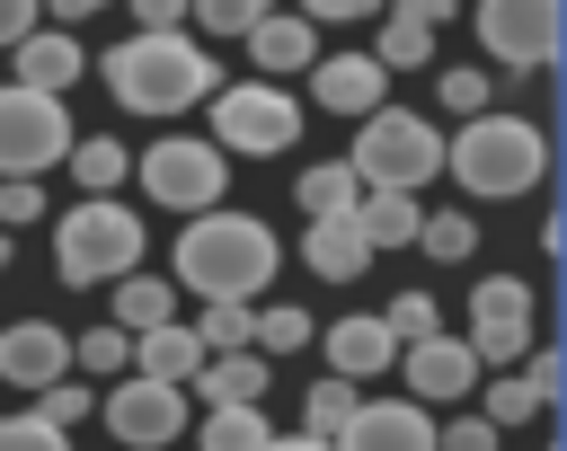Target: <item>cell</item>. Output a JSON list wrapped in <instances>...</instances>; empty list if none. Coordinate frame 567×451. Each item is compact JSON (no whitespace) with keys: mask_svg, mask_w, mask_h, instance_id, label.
Segmentation results:
<instances>
[{"mask_svg":"<svg viewBox=\"0 0 567 451\" xmlns=\"http://www.w3.org/2000/svg\"><path fill=\"white\" fill-rule=\"evenodd\" d=\"M275 265H284V248L257 212L213 203V212H186V230H177V283L195 301H257L275 283Z\"/></svg>","mask_w":567,"mask_h":451,"instance_id":"cell-1","label":"cell"},{"mask_svg":"<svg viewBox=\"0 0 567 451\" xmlns=\"http://www.w3.org/2000/svg\"><path fill=\"white\" fill-rule=\"evenodd\" d=\"M97 71H106L115 106H133V115H177V106L213 97V53L186 27H133Z\"/></svg>","mask_w":567,"mask_h":451,"instance_id":"cell-2","label":"cell"},{"mask_svg":"<svg viewBox=\"0 0 567 451\" xmlns=\"http://www.w3.org/2000/svg\"><path fill=\"white\" fill-rule=\"evenodd\" d=\"M443 168L470 186V195H532L540 186V168H549V141H540V124L532 115H470L452 141H443Z\"/></svg>","mask_w":567,"mask_h":451,"instance_id":"cell-3","label":"cell"},{"mask_svg":"<svg viewBox=\"0 0 567 451\" xmlns=\"http://www.w3.org/2000/svg\"><path fill=\"white\" fill-rule=\"evenodd\" d=\"M142 265V212H124L115 195H89L53 221V274L62 283H115Z\"/></svg>","mask_w":567,"mask_h":451,"instance_id":"cell-4","label":"cell"},{"mask_svg":"<svg viewBox=\"0 0 567 451\" xmlns=\"http://www.w3.org/2000/svg\"><path fill=\"white\" fill-rule=\"evenodd\" d=\"M346 168H354L363 186L425 195V177L443 168V133H434L425 115H408V106H372L363 133H354V150H346Z\"/></svg>","mask_w":567,"mask_h":451,"instance_id":"cell-5","label":"cell"},{"mask_svg":"<svg viewBox=\"0 0 567 451\" xmlns=\"http://www.w3.org/2000/svg\"><path fill=\"white\" fill-rule=\"evenodd\" d=\"M204 141L239 150V159H275V150L301 141V106L275 80H230V88H213V133Z\"/></svg>","mask_w":567,"mask_h":451,"instance_id":"cell-6","label":"cell"},{"mask_svg":"<svg viewBox=\"0 0 567 451\" xmlns=\"http://www.w3.org/2000/svg\"><path fill=\"white\" fill-rule=\"evenodd\" d=\"M142 195L159 212H213L230 195V150H213L204 133H168L142 150Z\"/></svg>","mask_w":567,"mask_h":451,"instance_id":"cell-7","label":"cell"},{"mask_svg":"<svg viewBox=\"0 0 567 451\" xmlns=\"http://www.w3.org/2000/svg\"><path fill=\"white\" fill-rule=\"evenodd\" d=\"M62 150H71V115H62V97L9 80V88H0V177H44Z\"/></svg>","mask_w":567,"mask_h":451,"instance_id":"cell-8","label":"cell"},{"mask_svg":"<svg viewBox=\"0 0 567 451\" xmlns=\"http://www.w3.org/2000/svg\"><path fill=\"white\" fill-rule=\"evenodd\" d=\"M478 44L496 71H549L558 62V0H478Z\"/></svg>","mask_w":567,"mask_h":451,"instance_id":"cell-9","label":"cell"},{"mask_svg":"<svg viewBox=\"0 0 567 451\" xmlns=\"http://www.w3.org/2000/svg\"><path fill=\"white\" fill-rule=\"evenodd\" d=\"M106 433H115L124 451H168V442L186 433V389H177V380H151V371L115 380V389H106Z\"/></svg>","mask_w":567,"mask_h":451,"instance_id":"cell-10","label":"cell"},{"mask_svg":"<svg viewBox=\"0 0 567 451\" xmlns=\"http://www.w3.org/2000/svg\"><path fill=\"white\" fill-rule=\"evenodd\" d=\"M470 354H478V371L496 363H523L532 354V283H514V274H487L478 292H470Z\"/></svg>","mask_w":567,"mask_h":451,"instance_id":"cell-11","label":"cell"},{"mask_svg":"<svg viewBox=\"0 0 567 451\" xmlns=\"http://www.w3.org/2000/svg\"><path fill=\"white\" fill-rule=\"evenodd\" d=\"M399 363H408L416 407H452V398H470V389H478V354H470V336L425 327V336H408V345H399Z\"/></svg>","mask_w":567,"mask_h":451,"instance_id":"cell-12","label":"cell"},{"mask_svg":"<svg viewBox=\"0 0 567 451\" xmlns=\"http://www.w3.org/2000/svg\"><path fill=\"white\" fill-rule=\"evenodd\" d=\"M337 451H434V416L416 407V398H354V416L328 433Z\"/></svg>","mask_w":567,"mask_h":451,"instance_id":"cell-13","label":"cell"},{"mask_svg":"<svg viewBox=\"0 0 567 451\" xmlns=\"http://www.w3.org/2000/svg\"><path fill=\"white\" fill-rule=\"evenodd\" d=\"M62 371H71V336H62L53 318H18V327H0V380L44 389V380H62Z\"/></svg>","mask_w":567,"mask_h":451,"instance_id":"cell-14","label":"cell"},{"mask_svg":"<svg viewBox=\"0 0 567 451\" xmlns=\"http://www.w3.org/2000/svg\"><path fill=\"white\" fill-rule=\"evenodd\" d=\"M9 62H18V88H44V97H62V88L89 71V53H80L71 27H27V35L9 44Z\"/></svg>","mask_w":567,"mask_h":451,"instance_id":"cell-15","label":"cell"},{"mask_svg":"<svg viewBox=\"0 0 567 451\" xmlns=\"http://www.w3.org/2000/svg\"><path fill=\"white\" fill-rule=\"evenodd\" d=\"M381 88H390V71H381L372 53H319V62H310V97H319L328 115H372Z\"/></svg>","mask_w":567,"mask_h":451,"instance_id":"cell-16","label":"cell"},{"mask_svg":"<svg viewBox=\"0 0 567 451\" xmlns=\"http://www.w3.org/2000/svg\"><path fill=\"white\" fill-rule=\"evenodd\" d=\"M301 256H310V274H328V283H354V274H372V239H363L346 212L310 221V230H301Z\"/></svg>","mask_w":567,"mask_h":451,"instance_id":"cell-17","label":"cell"},{"mask_svg":"<svg viewBox=\"0 0 567 451\" xmlns=\"http://www.w3.org/2000/svg\"><path fill=\"white\" fill-rule=\"evenodd\" d=\"M248 62H257V71H310V62H319V27L266 9V18L248 27Z\"/></svg>","mask_w":567,"mask_h":451,"instance_id":"cell-18","label":"cell"},{"mask_svg":"<svg viewBox=\"0 0 567 451\" xmlns=\"http://www.w3.org/2000/svg\"><path fill=\"white\" fill-rule=\"evenodd\" d=\"M319 345H328V363H337L346 380H372V371H390V363H399V336H390L381 318H337Z\"/></svg>","mask_w":567,"mask_h":451,"instance_id":"cell-19","label":"cell"},{"mask_svg":"<svg viewBox=\"0 0 567 451\" xmlns=\"http://www.w3.org/2000/svg\"><path fill=\"white\" fill-rule=\"evenodd\" d=\"M416 212H425L416 195H390V186H363L346 221H354V230L372 239V256H381V248H408V239H416Z\"/></svg>","mask_w":567,"mask_h":451,"instance_id":"cell-20","label":"cell"},{"mask_svg":"<svg viewBox=\"0 0 567 451\" xmlns=\"http://www.w3.org/2000/svg\"><path fill=\"white\" fill-rule=\"evenodd\" d=\"M186 389H195L204 407H213V398H266V354H257V345H239V354H204Z\"/></svg>","mask_w":567,"mask_h":451,"instance_id":"cell-21","label":"cell"},{"mask_svg":"<svg viewBox=\"0 0 567 451\" xmlns=\"http://www.w3.org/2000/svg\"><path fill=\"white\" fill-rule=\"evenodd\" d=\"M266 416H257V398H213L204 407V424H195V451H266Z\"/></svg>","mask_w":567,"mask_h":451,"instance_id":"cell-22","label":"cell"},{"mask_svg":"<svg viewBox=\"0 0 567 451\" xmlns=\"http://www.w3.org/2000/svg\"><path fill=\"white\" fill-rule=\"evenodd\" d=\"M71 177H80V195H115L124 177H133V150L124 141H106V133H71Z\"/></svg>","mask_w":567,"mask_h":451,"instance_id":"cell-23","label":"cell"},{"mask_svg":"<svg viewBox=\"0 0 567 451\" xmlns=\"http://www.w3.org/2000/svg\"><path fill=\"white\" fill-rule=\"evenodd\" d=\"M133 354H142V371H151V380H177V389H186V380H195V363H204L195 327H177V318L142 327V345H133Z\"/></svg>","mask_w":567,"mask_h":451,"instance_id":"cell-24","label":"cell"},{"mask_svg":"<svg viewBox=\"0 0 567 451\" xmlns=\"http://www.w3.org/2000/svg\"><path fill=\"white\" fill-rule=\"evenodd\" d=\"M159 318H177V283H151L142 265H133V274H115V327H124V336H142V327H159Z\"/></svg>","mask_w":567,"mask_h":451,"instance_id":"cell-25","label":"cell"},{"mask_svg":"<svg viewBox=\"0 0 567 451\" xmlns=\"http://www.w3.org/2000/svg\"><path fill=\"white\" fill-rule=\"evenodd\" d=\"M354 195H363V177H354L346 159H319V168H301V212H310V221H328V212H354Z\"/></svg>","mask_w":567,"mask_h":451,"instance_id":"cell-26","label":"cell"},{"mask_svg":"<svg viewBox=\"0 0 567 451\" xmlns=\"http://www.w3.org/2000/svg\"><path fill=\"white\" fill-rule=\"evenodd\" d=\"M425 53H434V27L390 9V18H381V44H372V62H381V71H425Z\"/></svg>","mask_w":567,"mask_h":451,"instance_id":"cell-27","label":"cell"},{"mask_svg":"<svg viewBox=\"0 0 567 451\" xmlns=\"http://www.w3.org/2000/svg\"><path fill=\"white\" fill-rule=\"evenodd\" d=\"M408 248H425V256L461 265V256L478 248V221H470V212H416V239H408Z\"/></svg>","mask_w":567,"mask_h":451,"instance_id":"cell-28","label":"cell"},{"mask_svg":"<svg viewBox=\"0 0 567 451\" xmlns=\"http://www.w3.org/2000/svg\"><path fill=\"white\" fill-rule=\"evenodd\" d=\"M248 310H257V301H204L195 345H204V354H239V345H248Z\"/></svg>","mask_w":567,"mask_h":451,"instance_id":"cell-29","label":"cell"},{"mask_svg":"<svg viewBox=\"0 0 567 451\" xmlns=\"http://www.w3.org/2000/svg\"><path fill=\"white\" fill-rule=\"evenodd\" d=\"M319 327L292 310V301H275V310H248V345H266V354H292V345H310Z\"/></svg>","mask_w":567,"mask_h":451,"instance_id":"cell-30","label":"cell"},{"mask_svg":"<svg viewBox=\"0 0 567 451\" xmlns=\"http://www.w3.org/2000/svg\"><path fill=\"white\" fill-rule=\"evenodd\" d=\"M346 416H354V380H346V371H328V380L301 398V424H310V433H337Z\"/></svg>","mask_w":567,"mask_h":451,"instance_id":"cell-31","label":"cell"},{"mask_svg":"<svg viewBox=\"0 0 567 451\" xmlns=\"http://www.w3.org/2000/svg\"><path fill=\"white\" fill-rule=\"evenodd\" d=\"M124 363H133V336L124 327H89L71 345V371H124Z\"/></svg>","mask_w":567,"mask_h":451,"instance_id":"cell-32","label":"cell"},{"mask_svg":"<svg viewBox=\"0 0 567 451\" xmlns=\"http://www.w3.org/2000/svg\"><path fill=\"white\" fill-rule=\"evenodd\" d=\"M540 416V389L523 380V371H496V389H487V424H532Z\"/></svg>","mask_w":567,"mask_h":451,"instance_id":"cell-33","label":"cell"},{"mask_svg":"<svg viewBox=\"0 0 567 451\" xmlns=\"http://www.w3.org/2000/svg\"><path fill=\"white\" fill-rule=\"evenodd\" d=\"M186 18H195L204 35H248V27L266 18V0H186Z\"/></svg>","mask_w":567,"mask_h":451,"instance_id":"cell-34","label":"cell"},{"mask_svg":"<svg viewBox=\"0 0 567 451\" xmlns=\"http://www.w3.org/2000/svg\"><path fill=\"white\" fill-rule=\"evenodd\" d=\"M0 451H71V433L27 407V416H0Z\"/></svg>","mask_w":567,"mask_h":451,"instance_id":"cell-35","label":"cell"},{"mask_svg":"<svg viewBox=\"0 0 567 451\" xmlns=\"http://www.w3.org/2000/svg\"><path fill=\"white\" fill-rule=\"evenodd\" d=\"M35 416H44V424H80V416H89V389H80V371L44 380V389H35Z\"/></svg>","mask_w":567,"mask_h":451,"instance_id":"cell-36","label":"cell"},{"mask_svg":"<svg viewBox=\"0 0 567 451\" xmlns=\"http://www.w3.org/2000/svg\"><path fill=\"white\" fill-rule=\"evenodd\" d=\"M487 97H496L487 71H443V106H452V115H487Z\"/></svg>","mask_w":567,"mask_h":451,"instance_id":"cell-37","label":"cell"},{"mask_svg":"<svg viewBox=\"0 0 567 451\" xmlns=\"http://www.w3.org/2000/svg\"><path fill=\"white\" fill-rule=\"evenodd\" d=\"M381 327H390L399 345H408V336H425V327H434V292H399V301L381 310Z\"/></svg>","mask_w":567,"mask_h":451,"instance_id":"cell-38","label":"cell"},{"mask_svg":"<svg viewBox=\"0 0 567 451\" xmlns=\"http://www.w3.org/2000/svg\"><path fill=\"white\" fill-rule=\"evenodd\" d=\"M44 212V186L35 177H0V230H27Z\"/></svg>","mask_w":567,"mask_h":451,"instance_id":"cell-39","label":"cell"},{"mask_svg":"<svg viewBox=\"0 0 567 451\" xmlns=\"http://www.w3.org/2000/svg\"><path fill=\"white\" fill-rule=\"evenodd\" d=\"M505 442V424H487V416H461V424H434V451H496Z\"/></svg>","mask_w":567,"mask_h":451,"instance_id":"cell-40","label":"cell"},{"mask_svg":"<svg viewBox=\"0 0 567 451\" xmlns=\"http://www.w3.org/2000/svg\"><path fill=\"white\" fill-rule=\"evenodd\" d=\"M523 380H532V389H540V407H549V398H558V380H567V363L532 345V354H523Z\"/></svg>","mask_w":567,"mask_h":451,"instance_id":"cell-41","label":"cell"},{"mask_svg":"<svg viewBox=\"0 0 567 451\" xmlns=\"http://www.w3.org/2000/svg\"><path fill=\"white\" fill-rule=\"evenodd\" d=\"M142 27H186V0H124Z\"/></svg>","mask_w":567,"mask_h":451,"instance_id":"cell-42","label":"cell"},{"mask_svg":"<svg viewBox=\"0 0 567 451\" xmlns=\"http://www.w3.org/2000/svg\"><path fill=\"white\" fill-rule=\"evenodd\" d=\"M372 9H381V0H301L310 27H319V18H372Z\"/></svg>","mask_w":567,"mask_h":451,"instance_id":"cell-43","label":"cell"},{"mask_svg":"<svg viewBox=\"0 0 567 451\" xmlns=\"http://www.w3.org/2000/svg\"><path fill=\"white\" fill-rule=\"evenodd\" d=\"M35 9H44V0H0V44H18V35L35 27Z\"/></svg>","mask_w":567,"mask_h":451,"instance_id":"cell-44","label":"cell"},{"mask_svg":"<svg viewBox=\"0 0 567 451\" xmlns=\"http://www.w3.org/2000/svg\"><path fill=\"white\" fill-rule=\"evenodd\" d=\"M381 9H399V18H425V27H443L461 0H381Z\"/></svg>","mask_w":567,"mask_h":451,"instance_id":"cell-45","label":"cell"},{"mask_svg":"<svg viewBox=\"0 0 567 451\" xmlns=\"http://www.w3.org/2000/svg\"><path fill=\"white\" fill-rule=\"evenodd\" d=\"M266 451H337V442H328V433H284V442L266 433Z\"/></svg>","mask_w":567,"mask_h":451,"instance_id":"cell-46","label":"cell"},{"mask_svg":"<svg viewBox=\"0 0 567 451\" xmlns=\"http://www.w3.org/2000/svg\"><path fill=\"white\" fill-rule=\"evenodd\" d=\"M62 9V27H80V18H97V9H115V0H53Z\"/></svg>","mask_w":567,"mask_h":451,"instance_id":"cell-47","label":"cell"},{"mask_svg":"<svg viewBox=\"0 0 567 451\" xmlns=\"http://www.w3.org/2000/svg\"><path fill=\"white\" fill-rule=\"evenodd\" d=\"M0 274H9V230H0Z\"/></svg>","mask_w":567,"mask_h":451,"instance_id":"cell-48","label":"cell"}]
</instances>
